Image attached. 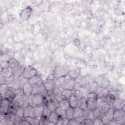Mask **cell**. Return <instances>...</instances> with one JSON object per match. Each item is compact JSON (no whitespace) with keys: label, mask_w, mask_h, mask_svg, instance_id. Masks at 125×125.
Masks as SVG:
<instances>
[{"label":"cell","mask_w":125,"mask_h":125,"mask_svg":"<svg viewBox=\"0 0 125 125\" xmlns=\"http://www.w3.org/2000/svg\"><path fill=\"white\" fill-rule=\"evenodd\" d=\"M92 125H103L100 116L96 118H95L93 120V122H92Z\"/></svg>","instance_id":"40"},{"label":"cell","mask_w":125,"mask_h":125,"mask_svg":"<svg viewBox=\"0 0 125 125\" xmlns=\"http://www.w3.org/2000/svg\"><path fill=\"white\" fill-rule=\"evenodd\" d=\"M85 118L83 116L79 117L77 118H76L75 120L77 122L78 125H81V124H84V121H85Z\"/></svg>","instance_id":"39"},{"label":"cell","mask_w":125,"mask_h":125,"mask_svg":"<svg viewBox=\"0 0 125 125\" xmlns=\"http://www.w3.org/2000/svg\"><path fill=\"white\" fill-rule=\"evenodd\" d=\"M53 74L55 78L65 77L68 75V71L66 68L63 66H58L55 68Z\"/></svg>","instance_id":"4"},{"label":"cell","mask_w":125,"mask_h":125,"mask_svg":"<svg viewBox=\"0 0 125 125\" xmlns=\"http://www.w3.org/2000/svg\"><path fill=\"white\" fill-rule=\"evenodd\" d=\"M42 83L44 86V87L47 91H52L55 86L54 81L49 80L47 79H46L45 80L43 81Z\"/></svg>","instance_id":"19"},{"label":"cell","mask_w":125,"mask_h":125,"mask_svg":"<svg viewBox=\"0 0 125 125\" xmlns=\"http://www.w3.org/2000/svg\"><path fill=\"white\" fill-rule=\"evenodd\" d=\"M16 96L17 94L16 92V89L8 86L5 92L4 98L9 100L10 102H12Z\"/></svg>","instance_id":"9"},{"label":"cell","mask_w":125,"mask_h":125,"mask_svg":"<svg viewBox=\"0 0 125 125\" xmlns=\"http://www.w3.org/2000/svg\"><path fill=\"white\" fill-rule=\"evenodd\" d=\"M83 113L84 111L79 106L73 108V118L74 119L83 116Z\"/></svg>","instance_id":"24"},{"label":"cell","mask_w":125,"mask_h":125,"mask_svg":"<svg viewBox=\"0 0 125 125\" xmlns=\"http://www.w3.org/2000/svg\"><path fill=\"white\" fill-rule=\"evenodd\" d=\"M37 74L38 71L35 67L31 65H27L25 66L22 76L28 80H29Z\"/></svg>","instance_id":"3"},{"label":"cell","mask_w":125,"mask_h":125,"mask_svg":"<svg viewBox=\"0 0 125 125\" xmlns=\"http://www.w3.org/2000/svg\"><path fill=\"white\" fill-rule=\"evenodd\" d=\"M44 109V105H38L34 107L35 118L40 119L42 117L43 110Z\"/></svg>","instance_id":"20"},{"label":"cell","mask_w":125,"mask_h":125,"mask_svg":"<svg viewBox=\"0 0 125 125\" xmlns=\"http://www.w3.org/2000/svg\"><path fill=\"white\" fill-rule=\"evenodd\" d=\"M16 92L17 95H23V90L22 87H20L17 89H16Z\"/></svg>","instance_id":"42"},{"label":"cell","mask_w":125,"mask_h":125,"mask_svg":"<svg viewBox=\"0 0 125 125\" xmlns=\"http://www.w3.org/2000/svg\"><path fill=\"white\" fill-rule=\"evenodd\" d=\"M62 95L63 99L68 100L69 97L72 95V91L63 89L62 93Z\"/></svg>","instance_id":"31"},{"label":"cell","mask_w":125,"mask_h":125,"mask_svg":"<svg viewBox=\"0 0 125 125\" xmlns=\"http://www.w3.org/2000/svg\"><path fill=\"white\" fill-rule=\"evenodd\" d=\"M68 125H78L77 121H76L75 119L73 118L72 119L69 120L68 123Z\"/></svg>","instance_id":"44"},{"label":"cell","mask_w":125,"mask_h":125,"mask_svg":"<svg viewBox=\"0 0 125 125\" xmlns=\"http://www.w3.org/2000/svg\"><path fill=\"white\" fill-rule=\"evenodd\" d=\"M75 84V80L69 78L67 80H65L62 87L63 89L73 91L74 89Z\"/></svg>","instance_id":"11"},{"label":"cell","mask_w":125,"mask_h":125,"mask_svg":"<svg viewBox=\"0 0 125 125\" xmlns=\"http://www.w3.org/2000/svg\"><path fill=\"white\" fill-rule=\"evenodd\" d=\"M86 65V63L83 60H79L77 61L76 62V66L77 67H78L79 68H83L85 67Z\"/></svg>","instance_id":"36"},{"label":"cell","mask_w":125,"mask_h":125,"mask_svg":"<svg viewBox=\"0 0 125 125\" xmlns=\"http://www.w3.org/2000/svg\"><path fill=\"white\" fill-rule=\"evenodd\" d=\"M8 62L9 67H11L13 69H14L15 68H16L17 66H18L20 64L19 62L16 59H15L14 58H10L8 60Z\"/></svg>","instance_id":"28"},{"label":"cell","mask_w":125,"mask_h":125,"mask_svg":"<svg viewBox=\"0 0 125 125\" xmlns=\"http://www.w3.org/2000/svg\"><path fill=\"white\" fill-rule=\"evenodd\" d=\"M55 112L58 115L59 118H67L66 116V110L58 106L55 110Z\"/></svg>","instance_id":"26"},{"label":"cell","mask_w":125,"mask_h":125,"mask_svg":"<svg viewBox=\"0 0 125 125\" xmlns=\"http://www.w3.org/2000/svg\"><path fill=\"white\" fill-rule=\"evenodd\" d=\"M0 74L6 79L10 78L13 76V69L10 67L3 68L0 70Z\"/></svg>","instance_id":"16"},{"label":"cell","mask_w":125,"mask_h":125,"mask_svg":"<svg viewBox=\"0 0 125 125\" xmlns=\"http://www.w3.org/2000/svg\"><path fill=\"white\" fill-rule=\"evenodd\" d=\"M59 119V117L55 112V111H53L51 113L50 116L48 118V120L49 122L53 123L54 125H56Z\"/></svg>","instance_id":"23"},{"label":"cell","mask_w":125,"mask_h":125,"mask_svg":"<svg viewBox=\"0 0 125 125\" xmlns=\"http://www.w3.org/2000/svg\"><path fill=\"white\" fill-rule=\"evenodd\" d=\"M32 11V8L28 6L21 11L20 14V17L22 21H27L30 17Z\"/></svg>","instance_id":"6"},{"label":"cell","mask_w":125,"mask_h":125,"mask_svg":"<svg viewBox=\"0 0 125 125\" xmlns=\"http://www.w3.org/2000/svg\"><path fill=\"white\" fill-rule=\"evenodd\" d=\"M0 84H4L6 83V78H5L4 76H3L1 74H0Z\"/></svg>","instance_id":"43"},{"label":"cell","mask_w":125,"mask_h":125,"mask_svg":"<svg viewBox=\"0 0 125 125\" xmlns=\"http://www.w3.org/2000/svg\"><path fill=\"white\" fill-rule=\"evenodd\" d=\"M65 77L56 78L54 80V86H62L65 82Z\"/></svg>","instance_id":"29"},{"label":"cell","mask_w":125,"mask_h":125,"mask_svg":"<svg viewBox=\"0 0 125 125\" xmlns=\"http://www.w3.org/2000/svg\"><path fill=\"white\" fill-rule=\"evenodd\" d=\"M87 108L89 110H94L97 108L98 103L97 100L93 99H86Z\"/></svg>","instance_id":"12"},{"label":"cell","mask_w":125,"mask_h":125,"mask_svg":"<svg viewBox=\"0 0 125 125\" xmlns=\"http://www.w3.org/2000/svg\"><path fill=\"white\" fill-rule=\"evenodd\" d=\"M70 106L73 108L78 106L79 104V98H78L76 96L72 95L68 99Z\"/></svg>","instance_id":"21"},{"label":"cell","mask_w":125,"mask_h":125,"mask_svg":"<svg viewBox=\"0 0 125 125\" xmlns=\"http://www.w3.org/2000/svg\"><path fill=\"white\" fill-rule=\"evenodd\" d=\"M125 116V111L123 109H114L113 114V119L119 122L124 121ZM121 124V123H120Z\"/></svg>","instance_id":"7"},{"label":"cell","mask_w":125,"mask_h":125,"mask_svg":"<svg viewBox=\"0 0 125 125\" xmlns=\"http://www.w3.org/2000/svg\"><path fill=\"white\" fill-rule=\"evenodd\" d=\"M24 68L25 66L23 64L20 63L18 66L13 69V76L16 78H20L21 77L24 71Z\"/></svg>","instance_id":"15"},{"label":"cell","mask_w":125,"mask_h":125,"mask_svg":"<svg viewBox=\"0 0 125 125\" xmlns=\"http://www.w3.org/2000/svg\"><path fill=\"white\" fill-rule=\"evenodd\" d=\"M92 122H93V120L90 119H88V118H87V119H85V121H84V124H87V125H92Z\"/></svg>","instance_id":"46"},{"label":"cell","mask_w":125,"mask_h":125,"mask_svg":"<svg viewBox=\"0 0 125 125\" xmlns=\"http://www.w3.org/2000/svg\"><path fill=\"white\" fill-rule=\"evenodd\" d=\"M32 86L33 85L29 82H26L22 85V88L24 95L29 96L32 94Z\"/></svg>","instance_id":"13"},{"label":"cell","mask_w":125,"mask_h":125,"mask_svg":"<svg viewBox=\"0 0 125 125\" xmlns=\"http://www.w3.org/2000/svg\"><path fill=\"white\" fill-rule=\"evenodd\" d=\"M66 116L69 120L73 119V108L72 107L70 106L66 110Z\"/></svg>","instance_id":"34"},{"label":"cell","mask_w":125,"mask_h":125,"mask_svg":"<svg viewBox=\"0 0 125 125\" xmlns=\"http://www.w3.org/2000/svg\"><path fill=\"white\" fill-rule=\"evenodd\" d=\"M31 117L35 118L34 107L29 105L26 107L24 108V117Z\"/></svg>","instance_id":"14"},{"label":"cell","mask_w":125,"mask_h":125,"mask_svg":"<svg viewBox=\"0 0 125 125\" xmlns=\"http://www.w3.org/2000/svg\"><path fill=\"white\" fill-rule=\"evenodd\" d=\"M0 66L1 69L9 67L8 61H1L0 62Z\"/></svg>","instance_id":"41"},{"label":"cell","mask_w":125,"mask_h":125,"mask_svg":"<svg viewBox=\"0 0 125 125\" xmlns=\"http://www.w3.org/2000/svg\"><path fill=\"white\" fill-rule=\"evenodd\" d=\"M11 102L5 98L0 99V113L7 114Z\"/></svg>","instance_id":"5"},{"label":"cell","mask_w":125,"mask_h":125,"mask_svg":"<svg viewBox=\"0 0 125 125\" xmlns=\"http://www.w3.org/2000/svg\"><path fill=\"white\" fill-rule=\"evenodd\" d=\"M114 109L111 107L109 108V109L104 114V115L106 118V119L109 121V122L111 121L113 119V114H114Z\"/></svg>","instance_id":"27"},{"label":"cell","mask_w":125,"mask_h":125,"mask_svg":"<svg viewBox=\"0 0 125 125\" xmlns=\"http://www.w3.org/2000/svg\"><path fill=\"white\" fill-rule=\"evenodd\" d=\"M59 102L55 99L53 100L48 101L46 102L45 105L49 108V109L52 111H54L56 108L59 106Z\"/></svg>","instance_id":"17"},{"label":"cell","mask_w":125,"mask_h":125,"mask_svg":"<svg viewBox=\"0 0 125 125\" xmlns=\"http://www.w3.org/2000/svg\"><path fill=\"white\" fill-rule=\"evenodd\" d=\"M98 103L97 109L101 114L105 113L110 107V104L104 99L98 98L97 99Z\"/></svg>","instance_id":"2"},{"label":"cell","mask_w":125,"mask_h":125,"mask_svg":"<svg viewBox=\"0 0 125 125\" xmlns=\"http://www.w3.org/2000/svg\"><path fill=\"white\" fill-rule=\"evenodd\" d=\"M59 106H60L61 107H62V108L66 110L67 108H68L70 107L68 100L62 99L59 102Z\"/></svg>","instance_id":"32"},{"label":"cell","mask_w":125,"mask_h":125,"mask_svg":"<svg viewBox=\"0 0 125 125\" xmlns=\"http://www.w3.org/2000/svg\"><path fill=\"white\" fill-rule=\"evenodd\" d=\"M125 102L123 99L120 98H117L114 99L112 103V107L114 109H121L124 108Z\"/></svg>","instance_id":"10"},{"label":"cell","mask_w":125,"mask_h":125,"mask_svg":"<svg viewBox=\"0 0 125 125\" xmlns=\"http://www.w3.org/2000/svg\"><path fill=\"white\" fill-rule=\"evenodd\" d=\"M8 87V85L6 83L4 84H0V97L1 98H4V95L6 90Z\"/></svg>","instance_id":"33"},{"label":"cell","mask_w":125,"mask_h":125,"mask_svg":"<svg viewBox=\"0 0 125 125\" xmlns=\"http://www.w3.org/2000/svg\"><path fill=\"white\" fill-rule=\"evenodd\" d=\"M51 112L52 111L49 109V108L45 104L44 105V109L43 110L42 118L48 120V118Z\"/></svg>","instance_id":"30"},{"label":"cell","mask_w":125,"mask_h":125,"mask_svg":"<svg viewBox=\"0 0 125 125\" xmlns=\"http://www.w3.org/2000/svg\"><path fill=\"white\" fill-rule=\"evenodd\" d=\"M28 82L32 84H38L40 85L43 83V81L42 79V78L40 77V76L37 74V75L34 76L32 78L30 79L28 81Z\"/></svg>","instance_id":"22"},{"label":"cell","mask_w":125,"mask_h":125,"mask_svg":"<svg viewBox=\"0 0 125 125\" xmlns=\"http://www.w3.org/2000/svg\"><path fill=\"white\" fill-rule=\"evenodd\" d=\"M15 114L20 117L24 118V108L22 107H19L16 110Z\"/></svg>","instance_id":"35"},{"label":"cell","mask_w":125,"mask_h":125,"mask_svg":"<svg viewBox=\"0 0 125 125\" xmlns=\"http://www.w3.org/2000/svg\"><path fill=\"white\" fill-rule=\"evenodd\" d=\"M80 74H81V69L78 67H76L75 69L70 70L68 72V75L70 78L75 80L77 78H78L80 76Z\"/></svg>","instance_id":"18"},{"label":"cell","mask_w":125,"mask_h":125,"mask_svg":"<svg viewBox=\"0 0 125 125\" xmlns=\"http://www.w3.org/2000/svg\"><path fill=\"white\" fill-rule=\"evenodd\" d=\"M32 94H36L37 93H39V85L38 84H34L32 85Z\"/></svg>","instance_id":"38"},{"label":"cell","mask_w":125,"mask_h":125,"mask_svg":"<svg viewBox=\"0 0 125 125\" xmlns=\"http://www.w3.org/2000/svg\"><path fill=\"white\" fill-rule=\"evenodd\" d=\"M46 79L49 80H51V81H54V80L55 79V77H54V76L53 73H51V74H49V75L47 76Z\"/></svg>","instance_id":"45"},{"label":"cell","mask_w":125,"mask_h":125,"mask_svg":"<svg viewBox=\"0 0 125 125\" xmlns=\"http://www.w3.org/2000/svg\"><path fill=\"white\" fill-rule=\"evenodd\" d=\"M99 87L107 88L110 85V82L105 78L100 76L97 78L96 82Z\"/></svg>","instance_id":"8"},{"label":"cell","mask_w":125,"mask_h":125,"mask_svg":"<svg viewBox=\"0 0 125 125\" xmlns=\"http://www.w3.org/2000/svg\"><path fill=\"white\" fill-rule=\"evenodd\" d=\"M78 106L80 107L81 109H82L83 111H85L88 110L87 108V104H86V99L82 97L79 99V104Z\"/></svg>","instance_id":"25"},{"label":"cell","mask_w":125,"mask_h":125,"mask_svg":"<svg viewBox=\"0 0 125 125\" xmlns=\"http://www.w3.org/2000/svg\"><path fill=\"white\" fill-rule=\"evenodd\" d=\"M29 104L35 107L38 105L43 104L44 103V97L41 93L36 94H31L28 96Z\"/></svg>","instance_id":"1"},{"label":"cell","mask_w":125,"mask_h":125,"mask_svg":"<svg viewBox=\"0 0 125 125\" xmlns=\"http://www.w3.org/2000/svg\"><path fill=\"white\" fill-rule=\"evenodd\" d=\"M98 98L97 95L95 92L91 91L87 95V99H93L97 100Z\"/></svg>","instance_id":"37"}]
</instances>
